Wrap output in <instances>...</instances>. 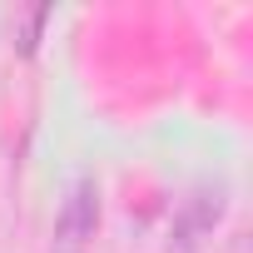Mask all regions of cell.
Wrapping results in <instances>:
<instances>
[{
  "label": "cell",
  "instance_id": "obj_1",
  "mask_svg": "<svg viewBox=\"0 0 253 253\" xmlns=\"http://www.w3.org/2000/svg\"><path fill=\"white\" fill-rule=\"evenodd\" d=\"M94 223H99V189H94L89 179H80V184L70 189L60 218H55V243H50V253H84L89 238H94Z\"/></svg>",
  "mask_w": 253,
  "mask_h": 253
},
{
  "label": "cell",
  "instance_id": "obj_2",
  "mask_svg": "<svg viewBox=\"0 0 253 253\" xmlns=\"http://www.w3.org/2000/svg\"><path fill=\"white\" fill-rule=\"evenodd\" d=\"M218 213H223L218 194H213V199H209V194H194V199H189V209H184V218L174 223V243H179V248H194V243L213 228V218H218Z\"/></svg>",
  "mask_w": 253,
  "mask_h": 253
}]
</instances>
